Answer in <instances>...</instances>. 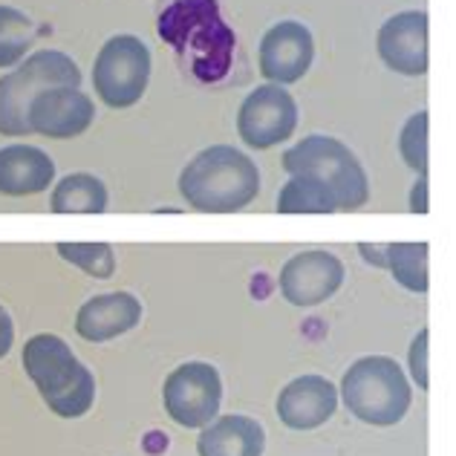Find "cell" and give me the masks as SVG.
<instances>
[{"mask_svg": "<svg viewBox=\"0 0 456 456\" xmlns=\"http://www.w3.org/2000/svg\"><path fill=\"white\" fill-rule=\"evenodd\" d=\"M156 32L202 84H217L232 69L237 35L217 0H171L159 12Z\"/></svg>", "mask_w": 456, "mask_h": 456, "instance_id": "cell-1", "label": "cell"}, {"mask_svg": "<svg viewBox=\"0 0 456 456\" xmlns=\"http://www.w3.org/2000/svg\"><path fill=\"white\" fill-rule=\"evenodd\" d=\"M260 191V171L243 151L214 145L197 153L179 174V194L191 208L206 214H234Z\"/></svg>", "mask_w": 456, "mask_h": 456, "instance_id": "cell-2", "label": "cell"}, {"mask_svg": "<svg viewBox=\"0 0 456 456\" xmlns=\"http://www.w3.org/2000/svg\"><path fill=\"white\" fill-rule=\"evenodd\" d=\"M23 367L46 407L61 419H78L95 402V379L64 338L41 332L23 346Z\"/></svg>", "mask_w": 456, "mask_h": 456, "instance_id": "cell-3", "label": "cell"}, {"mask_svg": "<svg viewBox=\"0 0 456 456\" xmlns=\"http://www.w3.org/2000/svg\"><path fill=\"white\" fill-rule=\"evenodd\" d=\"M341 395L346 411L376 428L402 422L413 399L402 367L387 355L358 358L341 379Z\"/></svg>", "mask_w": 456, "mask_h": 456, "instance_id": "cell-4", "label": "cell"}, {"mask_svg": "<svg viewBox=\"0 0 456 456\" xmlns=\"http://www.w3.org/2000/svg\"><path fill=\"white\" fill-rule=\"evenodd\" d=\"M53 87H81L78 64L58 50L35 53L0 78V134L29 136V104L38 93Z\"/></svg>", "mask_w": 456, "mask_h": 456, "instance_id": "cell-5", "label": "cell"}, {"mask_svg": "<svg viewBox=\"0 0 456 456\" xmlns=\"http://www.w3.org/2000/svg\"><path fill=\"white\" fill-rule=\"evenodd\" d=\"M283 167L289 176L306 174L327 185L338 211H355L370 200V183L362 162L344 142L332 136H306L297 142L292 151L283 153Z\"/></svg>", "mask_w": 456, "mask_h": 456, "instance_id": "cell-6", "label": "cell"}, {"mask_svg": "<svg viewBox=\"0 0 456 456\" xmlns=\"http://www.w3.org/2000/svg\"><path fill=\"white\" fill-rule=\"evenodd\" d=\"M148 78L151 50L136 35H116L95 55L93 87L99 93V99L113 110H125V107L142 102V95L148 90Z\"/></svg>", "mask_w": 456, "mask_h": 456, "instance_id": "cell-7", "label": "cell"}, {"mask_svg": "<svg viewBox=\"0 0 456 456\" xmlns=\"http://www.w3.org/2000/svg\"><path fill=\"white\" fill-rule=\"evenodd\" d=\"M162 402L167 416L183 428H206L211 419H217L223 404V381L217 367L208 362L179 364L165 379Z\"/></svg>", "mask_w": 456, "mask_h": 456, "instance_id": "cell-8", "label": "cell"}, {"mask_svg": "<svg viewBox=\"0 0 456 456\" xmlns=\"http://www.w3.org/2000/svg\"><path fill=\"white\" fill-rule=\"evenodd\" d=\"M297 127V104L289 90L278 84H263L246 95L237 113V134L255 151H269L286 142Z\"/></svg>", "mask_w": 456, "mask_h": 456, "instance_id": "cell-9", "label": "cell"}, {"mask_svg": "<svg viewBox=\"0 0 456 456\" xmlns=\"http://www.w3.org/2000/svg\"><path fill=\"white\" fill-rule=\"evenodd\" d=\"M281 295L292 306H318L344 283V263L332 251H301L281 269Z\"/></svg>", "mask_w": 456, "mask_h": 456, "instance_id": "cell-10", "label": "cell"}, {"mask_svg": "<svg viewBox=\"0 0 456 456\" xmlns=\"http://www.w3.org/2000/svg\"><path fill=\"white\" fill-rule=\"evenodd\" d=\"M315 58L312 32L297 20H281L260 41V73L272 84H295L306 76Z\"/></svg>", "mask_w": 456, "mask_h": 456, "instance_id": "cell-11", "label": "cell"}, {"mask_svg": "<svg viewBox=\"0 0 456 456\" xmlns=\"http://www.w3.org/2000/svg\"><path fill=\"white\" fill-rule=\"evenodd\" d=\"M95 107L78 87L44 90L29 104V130L46 139H73L93 125Z\"/></svg>", "mask_w": 456, "mask_h": 456, "instance_id": "cell-12", "label": "cell"}, {"mask_svg": "<svg viewBox=\"0 0 456 456\" xmlns=\"http://www.w3.org/2000/svg\"><path fill=\"white\" fill-rule=\"evenodd\" d=\"M430 18L425 12H402L379 29V55L402 76H425L430 67Z\"/></svg>", "mask_w": 456, "mask_h": 456, "instance_id": "cell-13", "label": "cell"}, {"mask_svg": "<svg viewBox=\"0 0 456 456\" xmlns=\"http://www.w3.org/2000/svg\"><path fill=\"white\" fill-rule=\"evenodd\" d=\"M338 407V390L323 376H301L278 395V416L292 430H312L330 422Z\"/></svg>", "mask_w": 456, "mask_h": 456, "instance_id": "cell-14", "label": "cell"}, {"mask_svg": "<svg viewBox=\"0 0 456 456\" xmlns=\"http://www.w3.org/2000/svg\"><path fill=\"white\" fill-rule=\"evenodd\" d=\"M142 321V304L130 292L95 295L78 309L76 332L84 341H110L136 327Z\"/></svg>", "mask_w": 456, "mask_h": 456, "instance_id": "cell-15", "label": "cell"}, {"mask_svg": "<svg viewBox=\"0 0 456 456\" xmlns=\"http://www.w3.org/2000/svg\"><path fill=\"white\" fill-rule=\"evenodd\" d=\"M55 179V162L41 148L9 145L0 148V194L32 197L50 188Z\"/></svg>", "mask_w": 456, "mask_h": 456, "instance_id": "cell-16", "label": "cell"}, {"mask_svg": "<svg viewBox=\"0 0 456 456\" xmlns=\"http://www.w3.org/2000/svg\"><path fill=\"white\" fill-rule=\"evenodd\" d=\"M263 448H266L263 425L240 413L211 419L197 439L200 456H263Z\"/></svg>", "mask_w": 456, "mask_h": 456, "instance_id": "cell-17", "label": "cell"}, {"mask_svg": "<svg viewBox=\"0 0 456 456\" xmlns=\"http://www.w3.org/2000/svg\"><path fill=\"white\" fill-rule=\"evenodd\" d=\"M362 257L379 269H390V274L411 292H428V243H387V246H370L358 243Z\"/></svg>", "mask_w": 456, "mask_h": 456, "instance_id": "cell-18", "label": "cell"}, {"mask_svg": "<svg viewBox=\"0 0 456 456\" xmlns=\"http://www.w3.org/2000/svg\"><path fill=\"white\" fill-rule=\"evenodd\" d=\"M107 188L90 174H69L55 185L50 208L55 214H102L107 211Z\"/></svg>", "mask_w": 456, "mask_h": 456, "instance_id": "cell-19", "label": "cell"}, {"mask_svg": "<svg viewBox=\"0 0 456 456\" xmlns=\"http://www.w3.org/2000/svg\"><path fill=\"white\" fill-rule=\"evenodd\" d=\"M278 211L281 214H332V211H338V206H335V197L330 194V188L318 183L315 176L295 174L281 191Z\"/></svg>", "mask_w": 456, "mask_h": 456, "instance_id": "cell-20", "label": "cell"}, {"mask_svg": "<svg viewBox=\"0 0 456 456\" xmlns=\"http://www.w3.org/2000/svg\"><path fill=\"white\" fill-rule=\"evenodd\" d=\"M35 44V27L23 12L0 6V67H15Z\"/></svg>", "mask_w": 456, "mask_h": 456, "instance_id": "cell-21", "label": "cell"}, {"mask_svg": "<svg viewBox=\"0 0 456 456\" xmlns=\"http://www.w3.org/2000/svg\"><path fill=\"white\" fill-rule=\"evenodd\" d=\"M58 255L67 263L84 269L90 278H113L116 272V255L107 243H58Z\"/></svg>", "mask_w": 456, "mask_h": 456, "instance_id": "cell-22", "label": "cell"}, {"mask_svg": "<svg viewBox=\"0 0 456 456\" xmlns=\"http://www.w3.org/2000/svg\"><path fill=\"white\" fill-rule=\"evenodd\" d=\"M428 125H430L428 110L413 113L404 122L402 136H399L402 159L411 165L416 174H422V176H428Z\"/></svg>", "mask_w": 456, "mask_h": 456, "instance_id": "cell-23", "label": "cell"}, {"mask_svg": "<svg viewBox=\"0 0 456 456\" xmlns=\"http://www.w3.org/2000/svg\"><path fill=\"white\" fill-rule=\"evenodd\" d=\"M428 341H430V330H422L411 344V353H407V362H411V373L419 381V387L428 390L430 387V373H428Z\"/></svg>", "mask_w": 456, "mask_h": 456, "instance_id": "cell-24", "label": "cell"}, {"mask_svg": "<svg viewBox=\"0 0 456 456\" xmlns=\"http://www.w3.org/2000/svg\"><path fill=\"white\" fill-rule=\"evenodd\" d=\"M12 344H15V327H12L9 312L0 306V358L12 350Z\"/></svg>", "mask_w": 456, "mask_h": 456, "instance_id": "cell-25", "label": "cell"}, {"mask_svg": "<svg viewBox=\"0 0 456 456\" xmlns=\"http://www.w3.org/2000/svg\"><path fill=\"white\" fill-rule=\"evenodd\" d=\"M411 211L413 214H428V176H422L411 194Z\"/></svg>", "mask_w": 456, "mask_h": 456, "instance_id": "cell-26", "label": "cell"}]
</instances>
